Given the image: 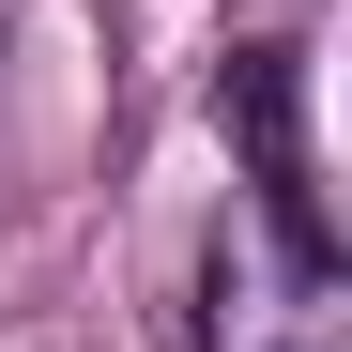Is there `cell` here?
Wrapping results in <instances>:
<instances>
[{
	"instance_id": "7a4b0ae2",
	"label": "cell",
	"mask_w": 352,
	"mask_h": 352,
	"mask_svg": "<svg viewBox=\"0 0 352 352\" xmlns=\"http://www.w3.org/2000/svg\"><path fill=\"white\" fill-rule=\"evenodd\" d=\"M352 337V276L337 261H291V245H214L199 276V352H337Z\"/></svg>"
},
{
	"instance_id": "6da1fadb",
	"label": "cell",
	"mask_w": 352,
	"mask_h": 352,
	"mask_svg": "<svg viewBox=\"0 0 352 352\" xmlns=\"http://www.w3.org/2000/svg\"><path fill=\"white\" fill-rule=\"evenodd\" d=\"M214 123H230V153H245L261 245H291V261H337L322 153H307V62H291V46H230V77H214Z\"/></svg>"
}]
</instances>
